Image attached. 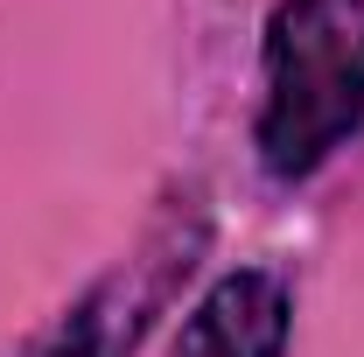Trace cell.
<instances>
[{
  "mask_svg": "<svg viewBox=\"0 0 364 357\" xmlns=\"http://www.w3.org/2000/svg\"><path fill=\"white\" fill-rule=\"evenodd\" d=\"M287 351V287L273 273H225L176 336V357H280Z\"/></svg>",
  "mask_w": 364,
  "mask_h": 357,
  "instance_id": "obj_2",
  "label": "cell"
},
{
  "mask_svg": "<svg viewBox=\"0 0 364 357\" xmlns=\"http://www.w3.org/2000/svg\"><path fill=\"white\" fill-rule=\"evenodd\" d=\"M364 119V0H287L267 28L259 161L294 182Z\"/></svg>",
  "mask_w": 364,
  "mask_h": 357,
  "instance_id": "obj_1",
  "label": "cell"
}]
</instances>
